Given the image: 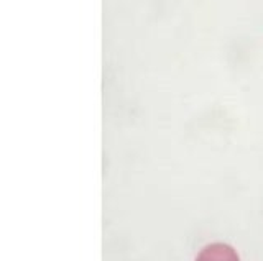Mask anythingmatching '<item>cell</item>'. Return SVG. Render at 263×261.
I'll return each mask as SVG.
<instances>
[{
	"instance_id": "cell-1",
	"label": "cell",
	"mask_w": 263,
	"mask_h": 261,
	"mask_svg": "<svg viewBox=\"0 0 263 261\" xmlns=\"http://www.w3.org/2000/svg\"><path fill=\"white\" fill-rule=\"evenodd\" d=\"M196 261H240L237 251L226 243H211L201 250Z\"/></svg>"
}]
</instances>
